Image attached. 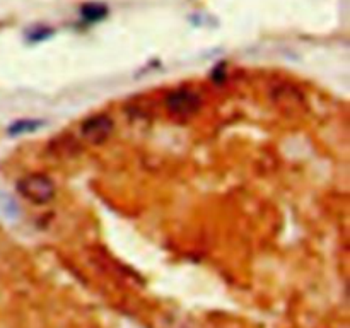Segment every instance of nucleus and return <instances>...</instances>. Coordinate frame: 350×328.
<instances>
[{
    "mask_svg": "<svg viewBox=\"0 0 350 328\" xmlns=\"http://www.w3.org/2000/svg\"><path fill=\"white\" fill-rule=\"evenodd\" d=\"M0 217L5 221H16L19 217V205L7 193H0Z\"/></svg>",
    "mask_w": 350,
    "mask_h": 328,
    "instance_id": "39448f33",
    "label": "nucleus"
},
{
    "mask_svg": "<svg viewBox=\"0 0 350 328\" xmlns=\"http://www.w3.org/2000/svg\"><path fill=\"white\" fill-rule=\"evenodd\" d=\"M17 190L26 200L33 204H48L55 197V183L46 174L33 173L17 181Z\"/></svg>",
    "mask_w": 350,
    "mask_h": 328,
    "instance_id": "f257e3e1",
    "label": "nucleus"
},
{
    "mask_svg": "<svg viewBox=\"0 0 350 328\" xmlns=\"http://www.w3.org/2000/svg\"><path fill=\"white\" fill-rule=\"evenodd\" d=\"M41 126H43V122H36V120H17L16 123H12V125L7 128V132H9L10 135H21V133L34 132V130L41 128Z\"/></svg>",
    "mask_w": 350,
    "mask_h": 328,
    "instance_id": "423d86ee",
    "label": "nucleus"
},
{
    "mask_svg": "<svg viewBox=\"0 0 350 328\" xmlns=\"http://www.w3.org/2000/svg\"><path fill=\"white\" fill-rule=\"evenodd\" d=\"M106 14H108V7L98 2H89L82 5L81 9L82 19L88 20V23H96V20L105 19Z\"/></svg>",
    "mask_w": 350,
    "mask_h": 328,
    "instance_id": "20e7f679",
    "label": "nucleus"
},
{
    "mask_svg": "<svg viewBox=\"0 0 350 328\" xmlns=\"http://www.w3.org/2000/svg\"><path fill=\"white\" fill-rule=\"evenodd\" d=\"M50 36H51L50 27H34V29L27 34L29 41H41V40H46V38Z\"/></svg>",
    "mask_w": 350,
    "mask_h": 328,
    "instance_id": "0eeeda50",
    "label": "nucleus"
},
{
    "mask_svg": "<svg viewBox=\"0 0 350 328\" xmlns=\"http://www.w3.org/2000/svg\"><path fill=\"white\" fill-rule=\"evenodd\" d=\"M113 132V122L109 116L98 115L88 118L81 126V133L92 144L103 142L105 139H108L109 133Z\"/></svg>",
    "mask_w": 350,
    "mask_h": 328,
    "instance_id": "7ed1b4c3",
    "label": "nucleus"
},
{
    "mask_svg": "<svg viewBox=\"0 0 350 328\" xmlns=\"http://www.w3.org/2000/svg\"><path fill=\"white\" fill-rule=\"evenodd\" d=\"M166 106L173 115L190 116L200 106V98L195 92L187 91V89H183V91H174L167 96Z\"/></svg>",
    "mask_w": 350,
    "mask_h": 328,
    "instance_id": "f03ea898",
    "label": "nucleus"
}]
</instances>
